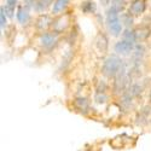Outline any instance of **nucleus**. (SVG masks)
Segmentation results:
<instances>
[{
	"label": "nucleus",
	"mask_w": 151,
	"mask_h": 151,
	"mask_svg": "<svg viewBox=\"0 0 151 151\" xmlns=\"http://www.w3.org/2000/svg\"><path fill=\"white\" fill-rule=\"evenodd\" d=\"M51 24H53V21L51 19V17H50L48 15H45V14L40 15V17L36 21V27L40 30H45L47 27L51 26Z\"/></svg>",
	"instance_id": "nucleus-7"
},
{
	"label": "nucleus",
	"mask_w": 151,
	"mask_h": 151,
	"mask_svg": "<svg viewBox=\"0 0 151 151\" xmlns=\"http://www.w3.org/2000/svg\"><path fill=\"white\" fill-rule=\"evenodd\" d=\"M99 1L102 3V5H103V6H108V5L110 4L111 0H99Z\"/></svg>",
	"instance_id": "nucleus-21"
},
{
	"label": "nucleus",
	"mask_w": 151,
	"mask_h": 151,
	"mask_svg": "<svg viewBox=\"0 0 151 151\" xmlns=\"http://www.w3.org/2000/svg\"><path fill=\"white\" fill-rule=\"evenodd\" d=\"M40 44L45 50L51 51V50H53L58 44V33H56V32L42 33L40 35Z\"/></svg>",
	"instance_id": "nucleus-3"
},
{
	"label": "nucleus",
	"mask_w": 151,
	"mask_h": 151,
	"mask_svg": "<svg viewBox=\"0 0 151 151\" xmlns=\"http://www.w3.org/2000/svg\"><path fill=\"white\" fill-rule=\"evenodd\" d=\"M121 12H119L116 9L110 6L106 11V16H105V22H106V27L109 33L112 36H120L122 34L123 29V24L121 21Z\"/></svg>",
	"instance_id": "nucleus-1"
},
{
	"label": "nucleus",
	"mask_w": 151,
	"mask_h": 151,
	"mask_svg": "<svg viewBox=\"0 0 151 151\" xmlns=\"http://www.w3.org/2000/svg\"><path fill=\"white\" fill-rule=\"evenodd\" d=\"M97 45H98V47L103 51V46H102V45H104L105 47H108V40H106V37H105L104 35H99L98 39H97Z\"/></svg>",
	"instance_id": "nucleus-18"
},
{
	"label": "nucleus",
	"mask_w": 151,
	"mask_h": 151,
	"mask_svg": "<svg viewBox=\"0 0 151 151\" xmlns=\"http://www.w3.org/2000/svg\"><path fill=\"white\" fill-rule=\"evenodd\" d=\"M134 47H135V42H132V41H128V40H120L115 44L114 46V50L117 55H121V56H128L131 55L133 51H134Z\"/></svg>",
	"instance_id": "nucleus-4"
},
{
	"label": "nucleus",
	"mask_w": 151,
	"mask_h": 151,
	"mask_svg": "<svg viewBox=\"0 0 151 151\" xmlns=\"http://www.w3.org/2000/svg\"><path fill=\"white\" fill-rule=\"evenodd\" d=\"M96 9H97V6L93 1H86L81 5V10L85 12V14H94Z\"/></svg>",
	"instance_id": "nucleus-15"
},
{
	"label": "nucleus",
	"mask_w": 151,
	"mask_h": 151,
	"mask_svg": "<svg viewBox=\"0 0 151 151\" xmlns=\"http://www.w3.org/2000/svg\"><path fill=\"white\" fill-rule=\"evenodd\" d=\"M150 100H151V91H150Z\"/></svg>",
	"instance_id": "nucleus-22"
},
{
	"label": "nucleus",
	"mask_w": 151,
	"mask_h": 151,
	"mask_svg": "<svg viewBox=\"0 0 151 151\" xmlns=\"http://www.w3.org/2000/svg\"><path fill=\"white\" fill-rule=\"evenodd\" d=\"M149 35H150V29H149V28L143 27V28H139V29L135 30L137 41H143V40H145Z\"/></svg>",
	"instance_id": "nucleus-13"
},
{
	"label": "nucleus",
	"mask_w": 151,
	"mask_h": 151,
	"mask_svg": "<svg viewBox=\"0 0 151 151\" xmlns=\"http://www.w3.org/2000/svg\"><path fill=\"white\" fill-rule=\"evenodd\" d=\"M16 17H17V21L21 24H26L30 18V12H29L28 6H19L18 10H17Z\"/></svg>",
	"instance_id": "nucleus-6"
},
{
	"label": "nucleus",
	"mask_w": 151,
	"mask_h": 151,
	"mask_svg": "<svg viewBox=\"0 0 151 151\" xmlns=\"http://www.w3.org/2000/svg\"><path fill=\"white\" fill-rule=\"evenodd\" d=\"M108 97L105 96V93H96V102L102 104V103H105L106 102Z\"/></svg>",
	"instance_id": "nucleus-19"
},
{
	"label": "nucleus",
	"mask_w": 151,
	"mask_h": 151,
	"mask_svg": "<svg viewBox=\"0 0 151 151\" xmlns=\"http://www.w3.org/2000/svg\"><path fill=\"white\" fill-rule=\"evenodd\" d=\"M124 0H111V6L116 9L119 12H122L124 10Z\"/></svg>",
	"instance_id": "nucleus-17"
},
{
	"label": "nucleus",
	"mask_w": 151,
	"mask_h": 151,
	"mask_svg": "<svg viewBox=\"0 0 151 151\" xmlns=\"http://www.w3.org/2000/svg\"><path fill=\"white\" fill-rule=\"evenodd\" d=\"M6 24H7V15H6L5 7L1 6L0 7V27H1V30L5 29Z\"/></svg>",
	"instance_id": "nucleus-16"
},
{
	"label": "nucleus",
	"mask_w": 151,
	"mask_h": 151,
	"mask_svg": "<svg viewBox=\"0 0 151 151\" xmlns=\"http://www.w3.org/2000/svg\"><path fill=\"white\" fill-rule=\"evenodd\" d=\"M122 39L128 40L132 42L137 41V36H135V30L131 29V28H126L124 32H122Z\"/></svg>",
	"instance_id": "nucleus-12"
},
{
	"label": "nucleus",
	"mask_w": 151,
	"mask_h": 151,
	"mask_svg": "<svg viewBox=\"0 0 151 151\" xmlns=\"http://www.w3.org/2000/svg\"><path fill=\"white\" fill-rule=\"evenodd\" d=\"M17 4V0H6V4H5V11H6V15L7 17L12 18L15 14V7Z\"/></svg>",
	"instance_id": "nucleus-10"
},
{
	"label": "nucleus",
	"mask_w": 151,
	"mask_h": 151,
	"mask_svg": "<svg viewBox=\"0 0 151 151\" xmlns=\"http://www.w3.org/2000/svg\"><path fill=\"white\" fill-rule=\"evenodd\" d=\"M123 65H124L123 60L117 55H111L104 60V64L102 67V73L106 78H115Z\"/></svg>",
	"instance_id": "nucleus-2"
},
{
	"label": "nucleus",
	"mask_w": 151,
	"mask_h": 151,
	"mask_svg": "<svg viewBox=\"0 0 151 151\" xmlns=\"http://www.w3.org/2000/svg\"><path fill=\"white\" fill-rule=\"evenodd\" d=\"M133 16L131 12H122L121 14V21H122V24H124L126 28H131L132 24H133Z\"/></svg>",
	"instance_id": "nucleus-11"
},
{
	"label": "nucleus",
	"mask_w": 151,
	"mask_h": 151,
	"mask_svg": "<svg viewBox=\"0 0 151 151\" xmlns=\"http://www.w3.org/2000/svg\"><path fill=\"white\" fill-rule=\"evenodd\" d=\"M124 1H131V0H124ZM132 1H133V0H132Z\"/></svg>",
	"instance_id": "nucleus-23"
},
{
	"label": "nucleus",
	"mask_w": 151,
	"mask_h": 151,
	"mask_svg": "<svg viewBox=\"0 0 151 151\" xmlns=\"http://www.w3.org/2000/svg\"><path fill=\"white\" fill-rule=\"evenodd\" d=\"M146 9V3L145 0H133L131 6H129V12L134 16H138L143 14Z\"/></svg>",
	"instance_id": "nucleus-5"
},
{
	"label": "nucleus",
	"mask_w": 151,
	"mask_h": 151,
	"mask_svg": "<svg viewBox=\"0 0 151 151\" xmlns=\"http://www.w3.org/2000/svg\"><path fill=\"white\" fill-rule=\"evenodd\" d=\"M70 0H56V1L53 3V6H52V14L55 16L59 15L62 11H64L65 7L68 6Z\"/></svg>",
	"instance_id": "nucleus-8"
},
{
	"label": "nucleus",
	"mask_w": 151,
	"mask_h": 151,
	"mask_svg": "<svg viewBox=\"0 0 151 151\" xmlns=\"http://www.w3.org/2000/svg\"><path fill=\"white\" fill-rule=\"evenodd\" d=\"M106 90V85L104 81H99L98 86H97V93H105Z\"/></svg>",
	"instance_id": "nucleus-20"
},
{
	"label": "nucleus",
	"mask_w": 151,
	"mask_h": 151,
	"mask_svg": "<svg viewBox=\"0 0 151 151\" xmlns=\"http://www.w3.org/2000/svg\"><path fill=\"white\" fill-rule=\"evenodd\" d=\"M52 0H35L33 4V9L36 12H44L51 4Z\"/></svg>",
	"instance_id": "nucleus-9"
},
{
	"label": "nucleus",
	"mask_w": 151,
	"mask_h": 151,
	"mask_svg": "<svg viewBox=\"0 0 151 151\" xmlns=\"http://www.w3.org/2000/svg\"><path fill=\"white\" fill-rule=\"evenodd\" d=\"M75 105H76V108L80 110V111H87L90 108L88 105V102H87V99L86 98H78V99H75Z\"/></svg>",
	"instance_id": "nucleus-14"
}]
</instances>
